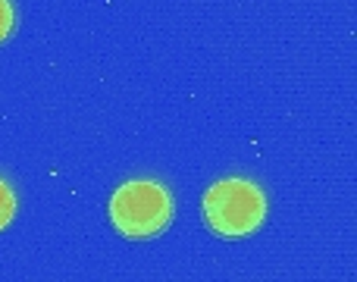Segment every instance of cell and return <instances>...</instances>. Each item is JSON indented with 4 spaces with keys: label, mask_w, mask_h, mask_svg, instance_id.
I'll use <instances>...</instances> for the list:
<instances>
[{
    "label": "cell",
    "mask_w": 357,
    "mask_h": 282,
    "mask_svg": "<svg viewBox=\"0 0 357 282\" xmlns=\"http://www.w3.org/2000/svg\"><path fill=\"white\" fill-rule=\"evenodd\" d=\"M13 216H16V191H13V185L6 182L3 176H0V232L10 226Z\"/></svg>",
    "instance_id": "3957f363"
},
{
    "label": "cell",
    "mask_w": 357,
    "mask_h": 282,
    "mask_svg": "<svg viewBox=\"0 0 357 282\" xmlns=\"http://www.w3.org/2000/svg\"><path fill=\"white\" fill-rule=\"evenodd\" d=\"M204 220L220 239H245L266 220V195L257 182L241 176L220 179L204 195Z\"/></svg>",
    "instance_id": "6da1fadb"
},
{
    "label": "cell",
    "mask_w": 357,
    "mask_h": 282,
    "mask_svg": "<svg viewBox=\"0 0 357 282\" xmlns=\"http://www.w3.org/2000/svg\"><path fill=\"white\" fill-rule=\"evenodd\" d=\"M173 191L157 179H129L110 198V220L126 239H154L173 223Z\"/></svg>",
    "instance_id": "7a4b0ae2"
},
{
    "label": "cell",
    "mask_w": 357,
    "mask_h": 282,
    "mask_svg": "<svg viewBox=\"0 0 357 282\" xmlns=\"http://www.w3.org/2000/svg\"><path fill=\"white\" fill-rule=\"evenodd\" d=\"M13 29H16V13H13L10 0H0V44L10 41Z\"/></svg>",
    "instance_id": "277c9868"
}]
</instances>
